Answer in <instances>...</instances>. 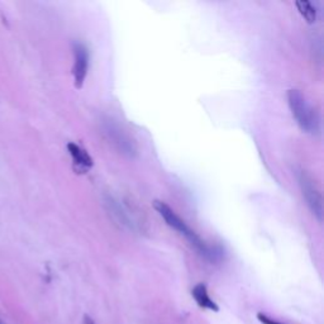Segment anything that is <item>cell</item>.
Segmentation results:
<instances>
[{
  "label": "cell",
  "mask_w": 324,
  "mask_h": 324,
  "mask_svg": "<svg viewBox=\"0 0 324 324\" xmlns=\"http://www.w3.org/2000/svg\"><path fill=\"white\" fill-rule=\"evenodd\" d=\"M191 294H193L194 299H195V301L200 308L218 311V305L214 303L213 299H210L208 290H206V286L204 284H198L196 286H194Z\"/></svg>",
  "instance_id": "7"
},
{
  "label": "cell",
  "mask_w": 324,
  "mask_h": 324,
  "mask_svg": "<svg viewBox=\"0 0 324 324\" xmlns=\"http://www.w3.org/2000/svg\"><path fill=\"white\" fill-rule=\"evenodd\" d=\"M67 151H69L70 156H71L72 161H74V170L77 174H85L89 169L93 168V158L89 156V153L83 147L70 142L67 144Z\"/></svg>",
  "instance_id": "6"
},
{
  "label": "cell",
  "mask_w": 324,
  "mask_h": 324,
  "mask_svg": "<svg viewBox=\"0 0 324 324\" xmlns=\"http://www.w3.org/2000/svg\"><path fill=\"white\" fill-rule=\"evenodd\" d=\"M74 83L76 89L83 88L89 70V49L84 43H74Z\"/></svg>",
  "instance_id": "5"
},
{
  "label": "cell",
  "mask_w": 324,
  "mask_h": 324,
  "mask_svg": "<svg viewBox=\"0 0 324 324\" xmlns=\"http://www.w3.org/2000/svg\"><path fill=\"white\" fill-rule=\"evenodd\" d=\"M298 180L301 193H303L304 199L306 201V205L310 209L313 215L319 222H321V218H323V204H321V196L315 183L305 171H300L298 174Z\"/></svg>",
  "instance_id": "3"
},
{
  "label": "cell",
  "mask_w": 324,
  "mask_h": 324,
  "mask_svg": "<svg viewBox=\"0 0 324 324\" xmlns=\"http://www.w3.org/2000/svg\"><path fill=\"white\" fill-rule=\"evenodd\" d=\"M288 103L293 117L303 132L316 134L320 131V119L315 109L308 103L305 96L299 90L288 91Z\"/></svg>",
  "instance_id": "2"
},
{
  "label": "cell",
  "mask_w": 324,
  "mask_h": 324,
  "mask_svg": "<svg viewBox=\"0 0 324 324\" xmlns=\"http://www.w3.org/2000/svg\"><path fill=\"white\" fill-rule=\"evenodd\" d=\"M257 319L262 324H284V323H280V321L275 320V319L270 318V316H267L266 314H262V313L257 314Z\"/></svg>",
  "instance_id": "9"
},
{
  "label": "cell",
  "mask_w": 324,
  "mask_h": 324,
  "mask_svg": "<svg viewBox=\"0 0 324 324\" xmlns=\"http://www.w3.org/2000/svg\"><path fill=\"white\" fill-rule=\"evenodd\" d=\"M154 209L157 210V213L164 218V221L166 222L169 227H171L173 229H175L176 232L181 234V236L185 237L188 239V242L195 248L199 252V255H201L203 257H205L206 260L211 261V262H215V261H219L222 257V251L219 250L218 247H211L209 246L206 242H204L168 204H165L164 201L156 200L153 203Z\"/></svg>",
  "instance_id": "1"
},
{
  "label": "cell",
  "mask_w": 324,
  "mask_h": 324,
  "mask_svg": "<svg viewBox=\"0 0 324 324\" xmlns=\"http://www.w3.org/2000/svg\"><path fill=\"white\" fill-rule=\"evenodd\" d=\"M103 128L109 141L122 154H126L128 157H133L136 154L137 148L134 142L116 122L112 121V119H106L103 122Z\"/></svg>",
  "instance_id": "4"
},
{
  "label": "cell",
  "mask_w": 324,
  "mask_h": 324,
  "mask_svg": "<svg viewBox=\"0 0 324 324\" xmlns=\"http://www.w3.org/2000/svg\"><path fill=\"white\" fill-rule=\"evenodd\" d=\"M295 6L298 8L300 16L308 22L309 24L315 23L316 19H318V9L314 6L311 2H305V0H301V2H295Z\"/></svg>",
  "instance_id": "8"
}]
</instances>
